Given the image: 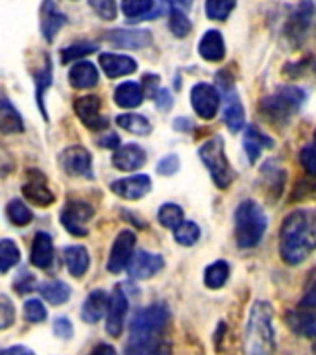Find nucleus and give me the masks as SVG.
Here are the masks:
<instances>
[{"mask_svg":"<svg viewBox=\"0 0 316 355\" xmlns=\"http://www.w3.org/2000/svg\"><path fill=\"white\" fill-rule=\"evenodd\" d=\"M67 17L55 8L54 0H44L43 15H41V30L46 41H54L55 33L65 26Z\"/></svg>","mask_w":316,"mask_h":355,"instance_id":"b1692460","label":"nucleus"},{"mask_svg":"<svg viewBox=\"0 0 316 355\" xmlns=\"http://www.w3.org/2000/svg\"><path fill=\"white\" fill-rule=\"evenodd\" d=\"M157 220L163 227L176 230L177 226H182L183 209L177 204H163L157 211Z\"/></svg>","mask_w":316,"mask_h":355,"instance_id":"72a5a7b5","label":"nucleus"},{"mask_svg":"<svg viewBox=\"0 0 316 355\" xmlns=\"http://www.w3.org/2000/svg\"><path fill=\"white\" fill-rule=\"evenodd\" d=\"M60 165L69 176L93 180V157L83 146H69L60 154Z\"/></svg>","mask_w":316,"mask_h":355,"instance_id":"1a4fd4ad","label":"nucleus"},{"mask_svg":"<svg viewBox=\"0 0 316 355\" xmlns=\"http://www.w3.org/2000/svg\"><path fill=\"white\" fill-rule=\"evenodd\" d=\"M316 250V215L310 211H292L279 232V254L288 265H299Z\"/></svg>","mask_w":316,"mask_h":355,"instance_id":"f257e3e1","label":"nucleus"},{"mask_svg":"<svg viewBox=\"0 0 316 355\" xmlns=\"http://www.w3.org/2000/svg\"><path fill=\"white\" fill-rule=\"evenodd\" d=\"M116 124L126 132H132L135 135H148L152 132V124L148 119L143 115H135V113H124V115L116 116Z\"/></svg>","mask_w":316,"mask_h":355,"instance_id":"473e14b6","label":"nucleus"},{"mask_svg":"<svg viewBox=\"0 0 316 355\" xmlns=\"http://www.w3.org/2000/svg\"><path fill=\"white\" fill-rule=\"evenodd\" d=\"M191 104L200 119L211 121V119H215L218 107H220V93L211 83L200 82L191 89Z\"/></svg>","mask_w":316,"mask_h":355,"instance_id":"6e6552de","label":"nucleus"},{"mask_svg":"<svg viewBox=\"0 0 316 355\" xmlns=\"http://www.w3.org/2000/svg\"><path fill=\"white\" fill-rule=\"evenodd\" d=\"M91 355H116V352L113 346H109V344H98V346L91 352Z\"/></svg>","mask_w":316,"mask_h":355,"instance_id":"6e6d98bb","label":"nucleus"},{"mask_svg":"<svg viewBox=\"0 0 316 355\" xmlns=\"http://www.w3.org/2000/svg\"><path fill=\"white\" fill-rule=\"evenodd\" d=\"M152 189V180L146 174H137V176L122 178L111 183V191L124 200H139L144 194L150 193Z\"/></svg>","mask_w":316,"mask_h":355,"instance_id":"f3484780","label":"nucleus"},{"mask_svg":"<svg viewBox=\"0 0 316 355\" xmlns=\"http://www.w3.org/2000/svg\"><path fill=\"white\" fill-rule=\"evenodd\" d=\"M268 218L257 202L244 200L235 211V241L240 248H254L265 235Z\"/></svg>","mask_w":316,"mask_h":355,"instance_id":"7ed1b4c3","label":"nucleus"},{"mask_svg":"<svg viewBox=\"0 0 316 355\" xmlns=\"http://www.w3.org/2000/svg\"><path fill=\"white\" fill-rule=\"evenodd\" d=\"M222 83V91H224V122L231 132H238L244 126V107L240 104L237 91H233L231 83Z\"/></svg>","mask_w":316,"mask_h":355,"instance_id":"dca6fc26","label":"nucleus"},{"mask_svg":"<svg viewBox=\"0 0 316 355\" xmlns=\"http://www.w3.org/2000/svg\"><path fill=\"white\" fill-rule=\"evenodd\" d=\"M174 239L177 244L182 246H193L198 243L200 239V227L196 222L193 220H183L182 226H177L174 230Z\"/></svg>","mask_w":316,"mask_h":355,"instance_id":"4c0bfd02","label":"nucleus"},{"mask_svg":"<svg viewBox=\"0 0 316 355\" xmlns=\"http://www.w3.org/2000/svg\"><path fill=\"white\" fill-rule=\"evenodd\" d=\"M13 288H15L19 294H28L32 293L35 288V277L30 272H22L21 276L17 277L15 283H13Z\"/></svg>","mask_w":316,"mask_h":355,"instance_id":"09e8293b","label":"nucleus"},{"mask_svg":"<svg viewBox=\"0 0 316 355\" xmlns=\"http://www.w3.org/2000/svg\"><path fill=\"white\" fill-rule=\"evenodd\" d=\"M200 157L204 161V165L207 166L213 182L218 189H227L235 180V171L229 165V161L224 152V139L215 135L209 141H205L200 146Z\"/></svg>","mask_w":316,"mask_h":355,"instance_id":"20e7f679","label":"nucleus"},{"mask_svg":"<svg viewBox=\"0 0 316 355\" xmlns=\"http://www.w3.org/2000/svg\"><path fill=\"white\" fill-rule=\"evenodd\" d=\"M22 194L30 204L39 205V207H49L50 204H54V194L46 183V176L35 168L26 172V182L22 185Z\"/></svg>","mask_w":316,"mask_h":355,"instance_id":"9b49d317","label":"nucleus"},{"mask_svg":"<svg viewBox=\"0 0 316 355\" xmlns=\"http://www.w3.org/2000/svg\"><path fill=\"white\" fill-rule=\"evenodd\" d=\"M305 93L299 87H279L261 102V111L272 121H288L305 102Z\"/></svg>","mask_w":316,"mask_h":355,"instance_id":"39448f33","label":"nucleus"},{"mask_svg":"<svg viewBox=\"0 0 316 355\" xmlns=\"http://www.w3.org/2000/svg\"><path fill=\"white\" fill-rule=\"evenodd\" d=\"M128 313V298L121 287H116L109 296V307L105 313V329L111 337H119L124 327V318Z\"/></svg>","mask_w":316,"mask_h":355,"instance_id":"ddd939ff","label":"nucleus"},{"mask_svg":"<svg viewBox=\"0 0 316 355\" xmlns=\"http://www.w3.org/2000/svg\"><path fill=\"white\" fill-rule=\"evenodd\" d=\"M89 4L105 21H113L116 17L115 0H89Z\"/></svg>","mask_w":316,"mask_h":355,"instance_id":"49530a36","label":"nucleus"},{"mask_svg":"<svg viewBox=\"0 0 316 355\" xmlns=\"http://www.w3.org/2000/svg\"><path fill=\"white\" fill-rule=\"evenodd\" d=\"M287 322L292 331L299 333L304 337L316 338V313L313 309L299 307L298 311H290Z\"/></svg>","mask_w":316,"mask_h":355,"instance_id":"a878e982","label":"nucleus"},{"mask_svg":"<svg viewBox=\"0 0 316 355\" xmlns=\"http://www.w3.org/2000/svg\"><path fill=\"white\" fill-rule=\"evenodd\" d=\"M0 132L4 135L24 132V122H22L21 113L6 98L0 104Z\"/></svg>","mask_w":316,"mask_h":355,"instance_id":"c756f323","label":"nucleus"},{"mask_svg":"<svg viewBox=\"0 0 316 355\" xmlns=\"http://www.w3.org/2000/svg\"><path fill=\"white\" fill-rule=\"evenodd\" d=\"M243 144L248 161L249 163H255V161L259 159V155L263 154V150L274 148V139L261 132L257 126H248L246 128V133H244Z\"/></svg>","mask_w":316,"mask_h":355,"instance_id":"aec40b11","label":"nucleus"},{"mask_svg":"<svg viewBox=\"0 0 316 355\" xmlns=\"http://www.w3.org/2000/svg\"><path fill=\"white\" fill-rule=\"evenodd\" d=\"M33 80H35V87H37V104L39 107H41V111H43L44 119H46V111H44L43 107V91H46V87H49L50 82H52V69H50V61L46 63V67H44L43 71L37 72V74H33Z\"/></svg>","mask_w":316,"mask_h":355,"instance_id":"79ce46f5","label":"nucleus"},{"mask_svg":"<svg viewBox=\"0 0 316 355\" xmlns=\"http://www.w3.org/2000/svg\"><path fill=\"white\" fill-rule=\"evenodd\" d=\"M96 52V44L93 43H74L61 50V63H71L74 60H82L85 55Z\"/></svg>","mask_w":316,"mask_h":355,"instance_id":"a19ab883","label":"nucleus"},{"mask_svg":"<svg viewBox=\"0 0 316 355\" xmlns=\"http://www.w3.org/2000/svg\"><path fill=\"white\" fill-rule=\"evenodd\" d=\"M69 83L74 89H91L98 83V71L91 61H78L69 71Z\"/></svg>","mask_w":316,"mask_h":355,"instance_id":"393cba45","label":"nucleus"},{"mask_svg":"<svg viewBox=\"0 0 316 355\" xmlns=\"http://www.w3.org/2000/svg\"><path fill=\"white\" fill-rule=\"evenodd\" d=\"M107 307H109V298L107 294L102 288H96L93 293L87 294V298L82 305V318L83 322L87 324H96V322L102 320L104 313H107Z\"/></svg>","mask_w":316,"mask_h":355,"instance_id":"412c9836","label":"nucleus"},{"mask_svg":"<svg viewBox=\"0 0 316 355\" xmlns=\"http://www.w3.org/2000/svg\"><path fill=\"white\" fill-rule=\"evenodd\" d=\"M163 266H165V259L159 254L141 250L133 255L132 263L128 266V274L133 279H148V277L155 276Z\"/></svg>","mask_w":316,"mask_h":355,"instance_id":"2eb2a0df","label":"nucleus"},{"mask_svg":"<svg viewBox=\"0 0 316 355\" xmlns=\"http://www.w3.org/2000/svg\"><path fill=\"white\" fill-rule=\"evenodd\" d=\"M100 107H102V102L96 94H87L74 102V111H76L78 119L82 121L83 126H87L89 130H94V132L104 130L107 126V121L100 113Z\"/></svg>","mask_w":316,"mask_h":355,"instance_id":"f8f14e48","label":"nucleus"},{"mask_svg":"<svg viewBox=\"0 0 316 355\" xmlns=\"http://www.w3.org/2000/svg\"><path fill=\"white\" fill-rule=\"evenodd\" d=\"M144 161H146V152L139 144L119 146L113 154V166L124 172L137 171L144 165Z\"/></svg>","mask_w":316,"mask_h":355,"instance_id":"6ab92c4d","label":"nucleus"},{"mask_svg":"<svg viewBox=\"0 0 316 355\" xmlns=\"http://www.w3.org/2000/svg\"><path fill=\"white\" fill-rule=\"evenodd\" d=\"M155 104H157V110L159 111H168L172 107V96L168 93V89L161 87L157 89V94H155Z\"/></svg>","mask_w":316,"mask_h":355,"instance_id":"3c124183","label":"nucleus"},{"mask_svg":"<svg viewBox=\"0 0 316 355\" xmlns=\"http://www.w3.org/2000/svg\"><path fill=\"white\" fill-rule=\"evenodd\" d=\"M113 98H115V104L119 107L133 110V107H139V105L143 104L144 91L137 82H124L115 89Z\"/></svg>","mask_w":316,"mask_h":355,"instance_id":"cd10ccee","label":"nucleus"},{"mask_svg":"<svg viewBox=\"0 0 316 355\" xmlns=\"http://www.w3.org/2000/svg\"><path fill=\"white\" fill-rule=\"evenodd\" d=\"M126 355H170V346L163 340V337L130 340L126 346Z\"/></svg>","mask_w":316,"mask_h":355,"instance_id":"bb28decb","label":"nucleus"},{"mask_svg":"<svg viewBox=\"0 0 316 355\" xmlns=\"http://www.w3.org/2000/svg\"><path fill=\"white\" fill-rule=\"evenodd\" d=\"M119 137L116 135H113V133H107V135H104V137L100 139L98 144H102V146H105V148H119Z\"/></svg>","mask_w":316,"mask_h":355,"instance_id":"5fc2aeb1","label":"nucleus"},{"mask_svg":"<svg viewBox=\"0 0 316 355\" xmlns=\"http://www.w3.org/2000/svg\"><path fill=\"white\" fill-rule=\"evenodd\" d=\"M133 248H135V233L130 230H122L116 235L113 248H111L109 259H107V270L111 274H119L130 266L133 259Z\"/></svg>","mask_w":316,"mask_h":355,"instance_id":"9d476101","label":"nucleus"},{"mask_svg":"<svg viewBox=\"0 0 316 355\" xmlns=\"http://www.w3.org/2000/svg\"><path fill=\"white\" fill-rule=\"evenodd\" d=\"M179 168V157L174 154L165 155L163 159L159 161V165H157V172H159L161 176H174Z\"/></svg>","mask_w":316,"mask_h":355,"instance_id":"de8ad7c7","label":"nucleus"},{"mask_svg":"<svg viewBox=\"0 0 316 355\" xmlns=\"http://www.w3.org/2000/svg\"><path fill=\"white\" fill-rule=\"evenodd\" d=\"M6 215L15 226H26L28 222L32 220V211L22 200H11L6 207Z\"/></svg>","mask_w":316,"mask_h":355,"instance_id":"e433bc0d","label":"nucleus"},{"mask_svg":"<svg viewBox=\"0 0 316 355\" xmlns=\"http://www.w3.org/2000/svg\"><path fill=\"white\" fill-rule=\"evenodd\" d=\"M24 318L32 324H37V322H43L46 318V309L44 305L39 302V300L32 298L24 302Z\"/></svg>","mask_w":316,"mask_h":355,"instance_id":"37998d69","label":"nucleus"},{"mask_svg":"<svg viewBox=\"0 0 316 355\" xmlns=\"http://www.w3.org/2000/svg\"><path fill=\"white\" fill-rule=\"evenodd\" d=\"M172 126L176 128L177 132H188V130L193 128V124H191V122H188L185 116H179V119H176V121H174V124H172Z\"/></svg>","mask_w":316,"mask_h":355,"instance_id":"4d7b16f0","label":"nucleus"},{"mask_svg":"<svg viewBox=\"0 0 316 355\" xmlns=\"http://www.w3.org/2000/svg\"><path fill=\"white\" fill-rule=\"evenodd\" d=\"M65 265L69 274L74 277H82L89 268V254L83 246H67L65 248Z\"/></svg>","mask_w":316,"mask_h":355,"instance_id":"c85d7f7f","label":"nucleus"},{"mask_svg":"<svg viewBox=\"0 0 316 355\" xmlns=\"http://www.w3.org/2000/svg\"><path fill=\"white\" fill-rule=\"evenodd\" d=\"M168 324V309L163 304H154L144 307L132 318L130 324V340L161 337V333Z\"/></svg>","mask_w":316,"mask_h":355,"instance_id":"423d86ee","label":"nucleus"},{"mask_svg":"<svg viewBox=\"0 0 316 355\" xmlns=\"http://www.w3.org/2000/svg\"><path fill=\"white\" fill-rule=\"evenodd\" d=\"M15 322V305L6 294H0V327L8 329Z\"/></svg>","mask_w":316,"mask_h":355,"instance_id":"a18cd8bd","label":"nucleus"},{"mask_svg":"<svg viewBox=\"0 0 316 355\" xmlns=\"http://www.w3.org/2000/svg\"><path fill=\"white\" fill-rule=\"evenodd\" d=\"M272 305L268 302H255L252 305L246 324V354L248 355H274L276 352V331L272 326Z\"/></svg>","mask_w":316,"mask_h":355,"instance_id":"f03ea898","label":"nucleus"},{"mask_svg":"<svg viewBox=\"0 0 316 355\" xmlns=\"http://www.w3.org/2000/svg\"><path fill=\"white\" fill-rule=\"evenodd\" d=\"M39 293L49 304L61 305L65 304L67 300L71 298V287L65 282L60 279H52V282H44L39 285Z\"/></svg>","mask_w":316,"mask_h":355,"instance_id":"7c9ffc66","label":"nucleus"},{"mask_svg":"<svg viewBox=\"0 0 316 355\" xmlns=\"http://www.w3.org/2000/svg\"><path fill=\"white\" fill-rule=\"evenodd\" d=\"M198 52L205 61H222L224 54H226V44H224V37L218 30H207L202 35L198 43Z\"/></svg>","mask_w":316,"mask_h":355,"instance_id":"5701e85b","label":"nucleus"},{"mask_svg":"<svg viewBox=\"0 0 316 355\" xmlns=\"http://www.w3.org/2000/svg\"><path fill=\"white\" fill-rule=\"evenodd\" d=\"M54 259V243L49 233H35L32 243V252H30V261L37 268H49Z\"/></svg>","mask_w":316,"mask_h":355,"instance_id":"4be33fe9","label":"nucleus"},{"mask_svg":"<svg viewBox=\"0 0 316 355\" xmlns=\"http://www.w3.org/2000/svg\"><path fill=\"white\" fill-rule=\"evenodd\" d=\"M313 349H315V355H316V343H315V346H313Z\"/></svg>","mask_w":316,"mask_h":355,"instance_id":"bf43d9fd","label":"nucleus"},{"mask_svg":"<svg viewBox=\"0 0 316 355\" xmlns=\"http://www.w3.org/2000/svg\"><path fill=\"white\" fill-rule=\"evenodd\" d=\"M93 215L94 209L91 205L80 202V200H74V202H69L61 211V224L74 237H85L89 232L87 224L93 218Z\"/></svg>","mask_w":316,"mask_h":355,"instance_id":"0eeeda50","label":"nucleus"},{"mask_svg":"<svg viewBox=\"0 0 316 355\" xmlns=\"http://www.w3.org/2000/svg\"><path fill=\"white\" fill-rule=\"evenodd\" d=\"M54 333L60 338H65V340H69V338L72 337V333H74L71 320H69V318H65V316H60V318H55V320H54Z\"/></svg>","mask_w":316,"mask_h":355,"instance_id":"8fccbe9b","label":"nucleus"},{"mask_svg":"<svg viewBox=\"0 0 316 355\" xmlns=\"http://www.w3.org/2000/svg\"><path fill=\"white\" fill-rule=\"evenodd\" d=\"M0 355H35V354H33V349L19 344V346H10V348L2 349V354Z\"/></svg>","mask_w":316,"mask_h":355,"instance_id":"864d4df0","label":"nucleus"},{"mask_svg":"<svg viewBox=\"0 0 316 355\" xmlns=\"http://www.w3.org/2000/svg\"><path fill=\"white\" fill-rule=\"evenodd\" d=\"M299 161H301V165L310 176H316V133L315 139L299 152Z\"/></svg>","mask_w":316,"mask_h":355,"instance_id":"c03bdc74","label":"nucleus"},{"mask_svg":"<svg viewBox=\"0 0 316 355\" xmlns=\"http://www.w3.org/2000/svg\"><path fill=\"white\" fill-rule=\"evenodd\" d=\"M100 67L107 78H122L137 71V61L130 55L104 52L100 55Z\"/></svg>","mask_w":316,"mask_h":355,"instance_id":"a211bd4d","label":"nucleus"},{"mask_svg":"<svg viewBox=\"0 0 316 355\" xmlns=\"http://www.w3.org/2000/svg\"><path fill=\"white\" fill-rule=\"evenodd\" d=\"M154 8V0H122L121 10L128 19H143Z\"/></svg>","mask_w":316,"mask_h":355,"instance_id":"ea45409f","label":"nucleus"},{"mask_svg":"<svg viewBox=\"0 0 316 355\" xmlns=\"http://www.w3.org/2000/svg\"><path fill=\"white\" fill-rule=\"evenodd\" d=\"M235 6L237 0H205V15L211 21H226Z\"/></svg>","mask_w":316,"mask_h":355,"instance_id":"f704fd0d","label":"nucleus"},{"mask_svg":"<svg viewBox=\"0 0 316 355\" xmlns=\"http://www.w3.org/2000/svg\"><path fill=\"white\" fill-rule=\"evenodd\" d=\"M105 41H109L113 46H121V49L139 50L152 43V33L148 30H143V28H135V30L115 28V30L105 33Z\"/></svg>","mask_w":316,"mask_h":355,"instance_id":"4468645a","label":"nucleus"},{"mask_svg":"<svg viewBox=\"0 0 316 355\" xmlns=\"http://www.w3.org/2000/svg\"><path fill=\"white\" fill-rule=\"evenodd\" d=\"M227 277H229V265H227V261H215L204 272V283L205 287L209 288L224 287Z\"/></svg>","mask_w":316,"mask_h":355,"instance_id":"2f4dec72","label":"nucleus"},{"mask_svg":"<svg viewBox=\"0 0 316 355\" xmlns=\"http://www.w3.org/2000/svg\"><path fill=\"white\" fill-rule=\"evenodd\" d=\"M21 259V252L17 248V244L10 239H2L0 243V272L6 274L11 266H15Z\"/></svg>","mask_w":316,"mask_h":355,"instance_id":"c9c22d12","label":"nucleus"},{"mask_svg":"<svg viewBox=\"0 0 316 355\" xmlns=\"http://www.w3.org/2000/svg\"><path fill=\"white\" fill-rule=\"evenodd\" d=\"M170 19H168V28H170V32L176 35V37H187L191 30H193V24L188 21V17L183 13L182 10H177V8H172V11L168 13Z\"/></svg>","mask_w":316,"mask_h":355,"instance_id":"58836bf2","label":"nucleus"},{"mask_svg":"<svg viewBox=\"0 0 316 355\" xmlns=\"http://www.w3.org/2000/svg\"><path fill=\"white\" fill-rule=\"evenodd\" d=\"M299 307H304V309H316V283L310 287V291L305 294V298L301 300V304Z\"/></svg>","mask_w":316,"mask_h":355,"instance_id":"603ef678","label":"nucleus"},{"mask_svg":"<svg viewBox=\"0 0 316 355\" xmlns=\"http://www.w3.org/2000/svg\"><path fill=\"white\" fill-rule=\"evenodd\" d=\"M194 0H176L177 6H182V8H188V6H193Z\"/></svg>","mask_w":316,"mask_h":355,"instance_id":"13d9d810","label":"nucleus"}]
</instances>
